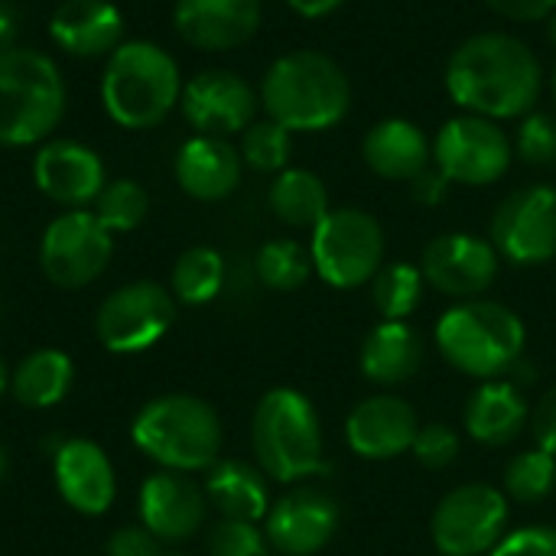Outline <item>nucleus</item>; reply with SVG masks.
<instances>
[{
	"mask_svg": "<svg viewBox=\"0 0 556 556\" xmlns=\"http://www.w3.org/2000/svg\"><path fill=\"white\" fill-rule=\"evenodd\" d=\"M544 68L531 46L511 33H476L446 62V91L466 111L489 121H511L534 111Z\"/></svg>",
	"mask_w": 556,
	"mask_h": 556,
	"instance_id": "f257e3e1",
	"label": "nucleus"
},
{
	"mask_svg": "<svg viewBox=\"0 0 556 556\" xmlns=\"http://www.w3.org/2000/svg\"><path fill=\"white\" fill-rule=\"evenodd\" d=\"M410 189H414V199H417L420 205H440V202L446 199L450 179H446L437 166H430V169H424L417 179H410Z\"/></svg>",
	"mask_w": 556,
	"mask_h": 556,
	"instance_id": "37998d69",
	"label": "nucleus"
},
{
	"mask_svg": "<svg viewBox=\"0 0 556 556\" xmlns=\"http://www.w3.org/2000/svg\"><path fill=\"white\" fill-rule=\"evenodd\" d=\"M52 476L62 502L85 518H98L114 505V466L91 440H65L52 456Z\"/></svg>",
	"mask_w": 556,
	"mask_h": 556,
	"instance_id": "a211bd4d",
	"label": "nucleus"
},
{
	"mask_svg": "<svg viewBox=\"0 0 556 556\" xmlns=\"http://www.w3.org/2000/svg\"><path fill=\"white\" fill-rule=\"evenodd\" d=\"M261 108L290 134H319L342 124L352 108V81L345 68L316 49L280 55L261 81Z\"/></svg>",
	"mask_w": 556,
	"mask_h": 556,
	"instance_id": "f03ea898",
	"label": "nucleus"
},
{
	"mask_svg": "<svg viewBox=\"0 0 556 556\" xmlns=\"http://www.w3.org/2000/svg\"><path fill=\"white\" fill-rule=\"evenodd\" d=\"M98 222L111 231V235H124V231H134L143 225L147 212H150V199H147V189L134 179H111L101 195L94 199V208Z\"/></svg>",
	"mask_w": 556,
	"mask_h": 556,
	"instance_id": "72a5a7b5",
	"label": "nucleus"
},
{
	"mask_svg": "<svg viewBox=\"0 0 556 556\" xmlns=\"http://www.w3.org/2000/svg\"><path fill=\"white\" fill-rule=\"evenodd\" d=\"M163 556H186V554H163Z\"/></svg>",
	"mask_w": 556,
	"mask_h": 556,
	"instance_id": "3c124183",
	"label": "nucleus"
},
{
	"mask_svg": "<svg viewBox=\"0 0 556 556\" xmlns=\"http://www.w3.org/2000/svg\"><path fill=\"white\" fill-rule=\"evenodd\" d=\"M7 388H10V371H7V365H3V358H0V397H3Z\"/></svg>",
	"mask_w": 556,
	"mask_h": 556,
	"instance_id": "de8ad7c7",
	"label": "nucleus"
},
{
	"mask_svg": "<svg viewBox=\"0 0 556 556\" xmlns=\"http://www.w3.org/2000/svg\"><path fill=\"white\" fill-rule=\"evenodd\" d=\"M345 0H287V7L306 20H319V16H329L342 7Z\"/></svg>",
	"mask_w": 556,
	"mask_h": 556,
	"instance_id": "c03bdc74",
	"label": "nucleus"
},
{
	"mask_svg": "<svg viewBox=\"0 0 556 556\" xmlns=\"http://www.w3.org/2000/svg\"><path fill=\"white\" fill-rule=\"evenodd\" d=\"M75 381V365L59 349H36L29 352L10 375V391L23 407L46 410L65 401Z\"/></svg>",
	"mask_w": 556,
	"mask_h": 556,
	"instance_id": "cd10ccee",
	"label": "nucleus"
},
{
	"mask_svg": "<svg viewBox=\"0 0 556 556\" xmlns=\"http://www.w3.org/2000/svg\"><path fill=\"white\" fill-rule=\"evenodd\" d=\"M179 62L156 42L124 39L104 65L101 104L124 130H150L163 124L182 94Z\"/></svg>",
	"mask_w": 556,
	"mask_h": 556,
	"instance_id": "7ed1b4c3",
	"label": "nucleus"
},
{
	"mask_svg": "<svg viewBox=\"0 0 556 556\" xmlns=\"http://www.w3.org/2000/svg\"><path fill=\"white\" fill-rule=\"evenodd\" d=\"M251 443L261 472L277 482H300L326 472L323 424L313 401L293 388H274L261 397L251 420Z\"/></svg>",
	"mask_w": 556,
	"mask_h": 556,
	"instance_id": "0eeeda50",
	"label": "nucleus"
},
{
	"mask_svg": "<svg viewBox=\"0 0 556 556\" xmlns=\"http://www.w3.org/2000/svg\"><path fill=\"white\" fill-rule=\"evenodd\" d=\"M208 556H267V534L254 521L222 518L208 531Z\"/></svg>",
	"mask_w": 556,
	"mask_h": 556,
	"instance_id": "e433bc0d",
	"label": "nucleus"
},
{
	"mask_svg": "<svg viewBox=\"0 0 556 556\" xmlns=\"http://www.w3.org/2000/svg\"><path fill=\"white\" fill-rule=\"evenodd\" d=\"M130 440L169 472H202L218 463L222 420L202 397L163 394L137 410Z\"/></svg>",
	"mask_w": 556,
	"mask_h": 556,
	"instance_id": "20e7f679",
	"label": "nucleus"
},
{
	"mask_svg": "<svg viewBox=\"0 0 556 556\" xmlns=\"http://www.w3.org/2000/svg\"><path fill=\"white\" fill-rule=\"evenodd\" d=\"M261 10V0H176L173 26L189 46L225 52L257 33Z\"/></svg>",
	"mask_w": 556,
	"mask_h": 556,
	"instance_id": "aec40b11",
	"label": "nucleus"
},
{
	"mask_svg": "<svg viewBox=\"0 0 556 556\" xmlns=\"http://www.w3.org/2000/svg\"><path fill=\"white\" fill-rule=\"evenodd\" d=\"M417 433H420V420L414 407L394 394L365 397L345 420V440L352 453L375 463L414 450Z\"/></svg>",
	"mask_w": 556,
	"mask_h": 556,
	"instance_id": "6ab92c4d",
	"label": "nucleus"
},
{
	"mask_svg": "<svg viewBox=\"0 0 556 556\" xmlns=\"http://www.w3.org/2000/svg\"><path fill=\"white\" fill-rule=\"evenodd\" d=\"M261 108V94L248 78L228 68H205L182 85L179 111L195 134L231 137L244 134Z\"/></svg>",
	"mask_w": 556,
	"mask_h": 556,
	"instance_id": "4468645a",
	"label": "nucleus"
},
{
	"mask_svg": "<svg viewBox=\"0 0 556 556\" xmlns=\"http://www.w3.org/2000/svg\"><path fill=\"white\" fill-rule=\"evenodd\" d=\"M3 476H7V453L0 450V482H3Z\"/></svg>",
	"mask_w": 556,
	"mask_h": 556,
	"instance_id": "09e8293b",
	"label": "nucleus"
},
{
	"mask_svg": "<svg viewBox=\"0 0 556 556\" xmlns=\"http://www.w3.org/2000/svg\"><path fill=\"white\" fill-rule=\"evenodd\" d=\"M205 502L186 472H153L140 485V525L156 541H189L205 525Z\"/></svg>",
	"mask_w": 556,
	"mask_h": 556,
	"instance_id": "412c9836",
	"label": "nucleus"
},
{
	"mask_svg": "<svg viewBox=\"0 0 556 556\" xmlns=\"http://www.w3.org/2000/svg\"><path fill=\"white\" fill-rule=\"evenodd\" d=\"M485 3L498 16L515 23H541L556 10V0H485Z\"/></svg>",
	"mask_w": 556,
	"mask_h": 556,
	"instance_id": "a19ab883",
	"label": "nucleus"
},
{
	"mask_svg": "<svg viewBox=\"0 0 556 556\" xmlns=\"http://www.w3.org/2000/svg\"><path fill=\"white\" fill-rule=\"evenodd\" d=\"M65 114L59 65L26 46L0 49V147L46 143Z\"/></svg>",
	"mask_w": 556,
	"mask_h": 556,
	"instance_id": "39448f33",
	"label": "nucleus"
},
{
	"mask_svg": "<svg viewBox=\"0 0 556 556\" xmlns=\"http://www.w3.org/2000/svg\"><path fill=\"white\" fill-rule=\"evenodd\" d=\"M410 453L427 469H446L459 459V437L446 424H427V427H420Z\"/></svg>",
	"mask_w": 556,
	"mask_h": 556,
	"instance_id": "4c0bfd02",
	"label": "nucleus"
},
{
	"mask_svg": "<svg viewBox=\"0 0 556 556\" xmlns=\"http://www.w3.org/2000/svg\"><path fill=\"white\" fill-rule=\"evenodd\" d=\"M225 287V257L215 248H189L173 267V296L186 306L212 303Z\"/></svg>",
	"mask_w": 556,
	"mask_h": 556,
	"instance_id": "c756f323",
	"label": "nucleus"
},
{
	"mask_svg": "<svg viewBox=\"0 0 556 556\" xmlns=\"http://www.w3.org/2000/svg\"><path fill=\"white\" fill-rule=\"evenodd\" d=\"M531 407L518 384L511 381H482V388L469 397L466 430L482 446H508L528 427Z\"/></svg>",
	"mask_w": 556,
	"mask_h": 556,
	"instance_id": "393cba45",
	"label": "nucleus"
},
{
	"mask_svg": "<svg viewBox=\"0 0 556 556\" xmlns=\"http://www.w3.org/2000/svg\"><path fill=\"white\" fill-rule=\"evenodd\" d=\"M515 153L528 166H556V117L531 111L521 117L515 134Z\"/></svg>",
	"mask_w": 556,
	"mask_h": 556,
	"instance_id": "c9c22d12",
	"label": "nucleus"
},
{
	"mask_svg": "<svg viewBox=\"0 0 556 556\" xmlns=\"http://www.w3.org/2000/svg\"><path fill=\"white\" fill-rule=\"evenodd\" d=\"M270 212L287 225V228H316L326 212H329V192L326 182L313 169L287 166L277 173L267 192Z\"/></svg>",
	"mask_w": 556,
	"mask_h": 556,
	"instance_id": "c85d7f7f",
	"label": "nucleus"
},
{
	"mask_svg": "<svg viewBox=\"0 0 556 556\" xmlns=\"http://www.w3.org/2000/svg\"><path fill=\"white\" fill-rule=\"evenodd\" d=\"M502 254L492 241L469 235V231H446L424 248V280L459 300H479L498 277Z\"/></svg>",
	"mask_w": 556,
	"mask_h": 556,
	"instance_id": "2eb2a0df",
	"label": "nucleus"
},
{
	"mask_svg": "<svg viewBox=\"0 0 556 556\" xmlns=\"http://www.w3.org/2000/svg\"><path fill=\"white\" fill-rule=\"evenodd\" d=\"M13 39V13L0 3V49H10Z\"/></svg>",
	"mask_w": 556,
	"mask_h": 556,
	"instance_id": "a18cd8bd",
	"label": "nucleus"
},
{
	"mask_svg": "<svg viewBox=\"0 0 556 556\" xmlns=\"http://www.w3.org/2000/svg\"><path fill=\"white\" fill-rule=\"evenodd\" d=\"M440 355L463 375L495 381L525 352V323L515 309L492 300H463L437 323Z\"/></svg>",
	"mask_w": 556,
	"mask_h": 556,
	"instance_id": "423d86ee",
	"label": "nucleus"
},
{
	"mask_svg": "<svg viewBox=\"0 0 556 556\" xmlns=\"http://www.w3.org/2000/svg\"><path fill=\"white\" fill-rule=\"evenodd\" d=\"M108 556H163L160 554V541L143 528V525H127V528H117L111 538H108Z\"/></svg>",
	"mask_w": 556,
	"mask_h": 556,
	"instance_id": "ea45409f",
	"label": "nucleus"
},
{
	"mask_svg": "<svg viewBox=\"0 0 556 556\" xmlns=\"http://www.w3.org/2000/svg\"><path fill=\"white\" fill-rule=\"evenodd\" d=\"M424 270L414 264H388L371 280V303L381 319L404 323L424 300Z\"/></svg>",
	"mask_w": 556,
	"mask_h": 556,
	"instance_id": "7c9ffc66",
	"label": "nucleus"
},
{
	"mask_svg": "<svg viewBox=\"0 0 556 556\" xmlns=\"http://www.w3.org/2000/svg\"><path fill=\"white\" fill-rule=\"evenodd\" d=\"M176 182L186 195L199 202H222L241 186V150L231 147L225 137H189L176 153Z\"/></svg>",
	"mask_w": 556,
	"mask_h": 556,
	"instance_id": "5701e85b",
	"label": "nucleus"
},
{
	"mask_svg": "<svg viewBox=\"0 0 556 556\" xmlns=\"http://www.w3.org/2000/svg\"><path fill=\"white\" fill-rule=\"evenodd\" d=\"M205 498H208V505L218 508L222 518H231V521L257 525L270 511L264 472L248 463H238V459H225V463L212 466V472L205 479Z\"/></svg>",
	"mask_w": 556,
	"mask_h": 556,
	"instance_id": "bb28decb",
	"label": "nucleus"
},
{
	"mask_svg": "<svg viewBox=\"0 0 556 556\" xmlns=\"http://www.w3.org/2000/svg\"><path fill=\"white\" fill-rule=\"evenodd\" d=\"M556 485V456H551L547 450L534 446L525 450L518 456L508 459L505 466V492L508 498L521 502V505H534L544 502Z\"/></svg>",
	"mask_w": 556,
	"mask_h": 556,
	"instance_id": "473e14b6",
	"label": "nucleus"
},
{
	"mask_svg": "<svg viewBox=\"0 0 556 556\" xmlns=\"http://www.w3.org/2000/svg\"><path fill=\"white\" fill-rule=\"evenodd\" d=\"M358 365H362V375L368 381L384 384V388H397V384L410 381L420 371V365H424V342H420V336L407 323L384 319L381 326H375L365 336Z\"/></svg>",
	"mask_w": 556,
	"mask_h": 556,
	"instance_id": "a878e982",
	"label": "nucleus"
},
{
	"mask_svg": "<svg viewBox=\"0 0 556 556\" xmlns=\"http://www.w3.org/2000/svg\"><path fill=\"white\" fill-rule=\"evenodd\" d=\"M515 147L498 121L479 114L450 117L433 137V166L459 186H492L511 166Z\"/></svg>",
	"mask_w": 556,
	"mask_h": 556,
	"instance_id": "9d476101",
	"label": "nucleus"
},
{
	"mask_svg": "<svg viewBox=\"0 0 556 556\" xmlns=\"http://www.w3.org/2000/svg\"><path fill=\"white\" fill-rule=\"evenodd\" d=\"M114 254V235L88 208H68L52 218L39 241V267L49 283L81 290L94 283Z\"/></svg>",
	"mask_w": 556,
	"mask_h": 556,
	"instance_id": "1a4fd4ad",
	"label": "nucleus"
},
{
	"mask_svg": "<svg viewBox=\"0 0 556 556\" xmlns=\"http://www.w3.org/2000/svg\"><path fill=\"white\" fill-rule=\"evenodd\" d=\"M257 277L264 287L277 290V293H290V290H300L313 270V254L309 248L290 241V238H277V241H267L261 251H257Z\"/></svg>",
	"mask_w": 556,
	"mask_h": 556,
	"instance_id": "2f4dec72",
	"label": "nucleus"
},
{
	"mask_svg": "<svg viewBox=\"0 0 556 556\" xmlns=\"http://www.w3.org/2000/svg\"><path fill=\"white\" fill-rule=\"evenodd\" d=\"M531 433H534V443L541 450H547L551 456H556V388L544 394V401L534 407L531 414Z\"/></svg>",
	"mask_w": 556,
	"mask_h": 556,
	"instance_id": "79ce46f5",
	"label": "nucleus"
},
{
	"mask_svg": "<svg viewBox=\"0 0 556 556\" xmlns=\"http://www.w3.org/2000/svg\"><path fill=\"white\" fill-rule=\"evenodd\" d=\"M241 160L257 173H283L290 163V130L270 117L254 121L241 137Z\"/></svg>",
	"mask_w": 556,
	"mask_h": 556,
	"instance_id": "f704fd0d",
	"label": "nucleus"
},
{
	"mask_svg": "<svg viewBox=\"0 0 556 556\" xmlns=\"http://www.w3.org/2000/svg\"><path fill=\"white\" fill-rule=\"evenodd\" d=\"M508 531V502L505 492L472 482L459 485L433 511L430 534L443 556L492 554Z\"/></svg>",
	"mask_w": 556,
	"mask_h": 556,
	"instance_id": "9b49d317",
	"label": "nucleus"
},
{
	"mask_svg": "<svg viewBox=\"0 0 556 556\" xmlns=\"http://www.w3.org/2000/svg\"><path fill=\"white\" fill-rule=\"evenodd\" d=\"M492 244L518 267L556 257V189L525 186L511 192L492 215Z\"/></svg>",
	"mask_w": 556,
	"mask_h": 556,
	"instance_id": "ddd939ff",
	"label": "nucleus"
},
{
	"mask_svg": "<svg viewBox=\"0 0 556 556\" xmlns=\"http://www.w3.org/2000/svg\"><path fill=\"white\" fill-rule=\"evenodd\" d=\"M489 556H556V528L531 525V528L511 531Z\"/></svg>",
	"mask_w": 556,
	"mask_h": 556,
	"instance_id": "58836bf2",
	"label": "nucleus"
},
{
	"mask_svg": "<svg viewBox=\"0 0 556 556\" xmlns=\"http://www.w3.org/2000/svg\"><path fill=\"white\" fill-rule=\"evenodd\" d=\"M313 270L336 290L371 283L384 261V231L365 208H329L313 228Z\"/></svg>",
	"mask_w": 556,
	"mask_h": 556,
	"instance_id": "6e6552de",
	"label": "nucleus"
},
{
	"mask_svg": "<svg viewBox=\"0 0 556 556\" xmlns=\"http://www.w3.org/2000/svg\"><path fill=\"white\" fill-rule=\"evenodd\" d=\"M49 36L75 59H108L124 42V16L111 0H62L52 10Z\"/></svg>",
	"mask_w": 556,
	"mask_h": 556,
	"instance_id": "4be33fe9",
	"label": "nucleus"
},
{
	"mask_svg": "<svg viewBox=\"0 0 556 556\" xmlns=\"http://www.w3.org/2000/svg\"><path fill=\"white\" fill-rule=\"evenodd\" d=\"M33 179L49 202L65 208L94 205L108 186L101 156L78 140H46L33 156Z\"/></svg>",
	"mask_w": 556,
	"mask_h": 556,
	"instance_id": "f3484780",
	"label": "nucleus"
},
{
	"mask_svg": "<svg viewBox=\"0 0 556 556\" xmlns=\"http://www.w3.org/2000/svg\"><path fill=\"white\" fill-rule=\"evenodd\" d=\"M544 23H547V39L554 42V49H556V10L547 16V20H544Z\"/></svg>",
	"mask_w": 556,
	"mask_h": 556,
	"instance_id": "49530a36",
	"label": "nucleus"
},
{
	"mask_svg": "<svg viewBox=\"0 0 556 556\" xmlns=\"http://www.w3.org/2000/svg\"><path fill=\"white\" fill-rule=\"evenodd\" d=\"M173 319H176V296L153 280H137L114 290L101 303L94 332L108 352L140 355L169 332Z\"/></svg>",
	"mask_w": 556,
	"mask_h": 556,
	"instance_id": "f8f14e48",
	"label": "nucleus"
},
{
	"mask_svg": "<svg viewBox=\"0 0 556 556\" xmlns=\"http://www.w3.org/2000/svg\"><path fill=\"white\" fill-rule=\"evenodd\" d=\"M342 508L323 489H293L267 511V544L283 556L319 554L339 531Z\"/></svg>",
	"mask_w": 556,
	"mask_h": 556,
	"instance_id": "dca6fc26",
	"label": "nucleus"
},
{
	"mask_svg": "<svg viewBox=\"0 0 556 556\" xmlns=\"http://www.w3.org/2000/svg\"><path fill=\"white\" fill-rule=\"evenodd\" d=\"M362 156L375 176L391 179V182H401V179L410 182L424 169L433 166V143L414 121L388 117V121H378L365 134Z\"/></svg>",
	"mask_w": 556,
	"mask_h": 556,
	"instance_id": "b1692460",
	"label": "nucleus"
},
{
	"mask_svg": "<svg viewBox=\"0 0 556 556\" xmlns=\"http://www.w3.org/2000/svg\"><path fill=\"white\" fill-rule=\"evenodd\" d=\"M551 94H554V104H556V65H554V72H551Z\"/></svg>",
	"mask_w": 556,
	"mask_h": 556,
	"instance_id": "8fccbe9b",
	"label": "nucleus"
}]
</instances>
